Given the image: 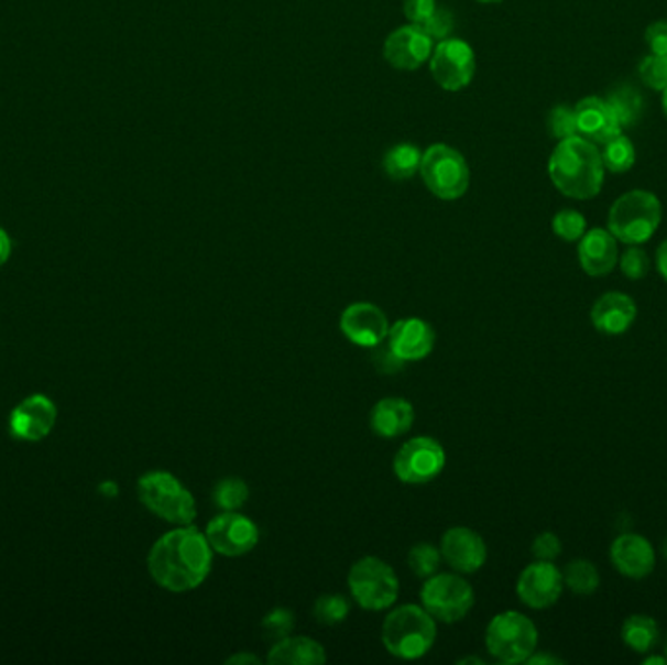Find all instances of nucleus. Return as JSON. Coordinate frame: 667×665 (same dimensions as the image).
Wrapping results in <instances>:
<instances>
[{
  "label": "nucleus",
  "instance_id": "9",
  "mask_svg": "<svg viewBox=\"0 0 667 665\" xmlns=\"http://www.w3.org/2000/svg\"><path fill=\"white\" fill-rule=\"evenodd\" d=\"M422 607L436 621L453 624L462 621L474 607V589L462 578L461 574H434L424 581L419 591Z\"/></svg>",
  "mask_w": 667,
  "mask_h": 665
},
{
  "label": "nucleus",
  "instance_id": "20",
  "mask_svg": "<svg viewBox=\"0 0 667 665\" xmlns=\"http://www.w3.org/2000/svg\"><path fill=\"white\" fill-rule=\"evenodd\" d=\"M611 563L631 580H644L656 568V553L650 541L636 533L619 535L611 545Z\"/></svg>",
  "mask_w": 667,
  "mask_h": 665
},
{
  "label": "nucleus",
  "instance_id": "4",
  "mask_svg": "<svg viewBox=\"0 0 667 665\" xmlns=\"http://www.w3.org/2000/svg\"><path fill=\"white\" fill-rule=\"evenodd\" d=\"M661 201L646 189H631L611 205L608 229L623 244H644L658 231Z\"/></svg>",
  "mask_w": 667,
  "mask_h": 665
},
{
  "label": "nucleus",
  "instance_id": "23",
  "mask_svg": "<svg viewBox=\"0 0 667 665\" xmlns=\"http://www.w3.org/2000/svg\"><path fill=\"white\" fill-rule=\"evenodd\" d=\"M414 418H416V412L411 402L401 396H386L376 402L371 410L369 424H371L373 434L383 439H394L411 429Z\"/></svg>",
  "mask_w": 667,
  "mask_h": 665
},
{
  "label": "nucleus",
  "instance_id": "51",
  "mask_svg": "<svg viewBox=\"0 0 667 665\" xmlns=\"http://www.w3.org/2000/svg\"><path fill=\"white\" fill-rule=\"evenodd\" d=\"M664 556L667 558V537L666 541H664Z\"/></svg>",
  "mask_w": 667,
  "mask_h": 665
},
{
  "label": "nucleus",
  "instance_id": "5",
  "mask_svg": "<svg viewBox=\"0 0 667 665\" xmlns=\"http://www.w3.org/2000/svg\"><path fill=\"white\" fill-rule=\"evenodd\" d=\"M138 492L149 512L172 525H192L196 521L194 495L166 470H153L139 478Z\"/></svg>",
  "mask_w": 667,
  "mask_h": 665
},
{
  "label": "nucleus",
  "instance_id": "13",
  "mask_svg": "<svg viewBox=\"0 0 667 665\" xmlns=\"http://www.w3.org/2000/svg\"><path fill=\"white\" fill-rule=\"evenodd\" d=\"M517 598L522 603L531 609H548L555 606L556 601L565 591V580L562 571L556 568L555 563H545V560H535L523 568L517 584H515Z\"/></svg>",
  "mask_w": 667,
  "mask_h": 665
},
{
  "label": "nucleus",
  "instance_id": "16",
  "mask_svg": "<svg viewBox=\"0 0 667 665\" xmlns=\"http://www.w3.org/2000/svg\"><path fill=\"white\" fill-rule=\"evenodd\" d=\"M445 563L459 574H474L486 564L484 538L469 527H451L444 533L439 545Z\"/></svg>",
  "mask_w": 667,
  "mask_h": 665
},
{
  "label": "nucleus",
  "instance_id": "42",
  "mask_svg": "<svg viewBox=\"0 0 667 665\" xmlns=\"http://www.w3.org/2000/svg\"><path fill=\"white\" fill-rule=\"evenodd\" d=\"M646 43L652 53L667 55V20H658L646 30Z\"/></svg>",
  "mask_w": 667,
  "mask_h": 665
},
{
  "label": "nucleus",
  "instance_id": "25",
  "mask_svg": "<svg viewBox=\"0 0 667 665\" xmlns=\"http://www.w3.org/2000/svg\"><path fill=\"white\" fill-rule=\"evenodd\" d=\"M621 639L636 654H648L658 644V623L648 614H631L621 626Z\"/></svg>",
  "mask_w": 667,
  "mask_h": 665
},
{
  "label": "nucleus",
  "instance_id": "3",
  "mask_svg": "<svg viewBox=\"0 0 667 665\" xmlns=\"http://www.w3.org/2000/svg\"><path fill=\"white\" fill-rule=\"evenodd\" d=\"M436 619L424 607H396L386 617L381 640L391 656L398 659H419L436 644Z\"/></svg>",
  "mask_w": 667,
  "mask_h": 665
},
{
  "label": "nucleus",
  "instance_id": "35",
  "mask_svg": "<svg viewBox=\"0 0 667 665\" xmlns=\"http://www.w3.org/2000/svg\"><path fill=\"white\" fill-rule=\"evenodd\" d=\"M260 629H262L265 640L280 642V640L292 636L293 629H295V614L289 609L277 607L272 613L265 614Z\"/></svg>",
  "mask_w": 667,
  "mask_h": 665
},
{
  "label": "nucleus",
  "instance_id": "28",
  "mask_svg": "<svg viewBox=\"0 0 667 665\" xmlns=\"http://www.w3.org/2000/svg\"><path fill=\"white\" fill-rule=\"evenodd\" d=\"M601 159L605 164V171L613 172V174H625L636 163V149L628 137L619 133L605 145H601Z\"/></svg>",
  "mask_w": 667,
  "mask_h": 665
},
{
  "label": "nucleus",
  "instance_id": "12",
  "mask_svg": "<svg viewBox=\"0 0 667 665\" xmlns=\"http://www.w3.org/2000/svg\"><path fill=\"white\" fill-rule=\"evenodd\" d=\"M206 537L214 553L229 558L249 555L260 541L256 523L239 512H221L207 523Z\"/></svg>",
  "mask_w": 667,
  "mask_h": 665
},
{
  "label": "nucleus",
  "instance_id": "2",
  "mask_svg": "<svg viewBox=\"0 0 667 665\" xmlns=\"http://www.w3.org/2000/svg\"><path fill=\"white\" fill-rule=\"evenodd\" d=\"M548 176L562 196L580 201L598 196L605 179L599 146L580 135L558 141L548 159Z\"/></svg>",
  "mask_w": 667,
  "mask_h": 665
},
{
  "label": "nucleus",
  "instance_id": "43",
  "mask_svg": "<svg viewBox=\"0 0 667 665\" xmlns=\"http://www.w3.org/2000/svg\"><path fill=\"white\" fill-rule=\"evenodd\" d=\"M525 664H531V665H540V664L558 665V664H565V659H562V657L553 656V654H543V652H537V650H535V652H533V654H531L529 659H527V662H525Z\"/></svg>",
  "mask_w": 667,
  "mask_h": 665
},
{
  "label": "nucleus",
  "instance_id": "41",
  "mask_svg": "<svg viewBox=\"0 0 667 665\" xmlns=\"http://www.w3.org/2000/svg\"><path fill=\"white\" fill-rule=\"evenodd\" d=\"M436 9V0H404V17L416 26H422Z\"/></svg>",
  "mask_w": 667,
  "mask_h": 665
},
{
  "label": "nucleus",
  "instance_id": "38",
  "mask_svg": "<svg viewBox=\"0 0 667 665\" xmlns=\"http://www.w3.org/2000/svg\"><path fill=\"white\" fill-rule=\"evenodd\" d=\"M419 28L434 40V43L449 40L455 30L453 12L437 7L436 12H434V14H431V17H429Z\"/></svg>",
  "mask_w": 667,
  "mask_h": 665
},
{
  "label": "nucleus",
  "instance_id": "52",
  "mask_svg": "<svg viewBox=\"0 0 667 665\" xmlns=\"http://www.w3.org/2000/svg\"><path fill=\"white\" fill-rule=\"evenodd\" d=\"M666 657H667V639H666Z\"/></svg>",
  "mask_w": 667,
  "mask_h": 665
},
{
  "label": "nucleus",
  "instance_id": "50",
  "mask_svg": "<svg viewBox=\"0 0 667 665\" xmlns=\"http://www.w3.org/2000/svg\"><path fill=\"white\" fill-rule=\"evenodd\" d=\"M477 2H482V4H497V2H502V0H477Z\"/></svg>",
  "mask_w": 667,
  "mask_h": 665
},
{
  "label": "nucleus",
  "instance_id": "36",
  "mask_svg": "<svg viewBox=\"0 0 667 665\" xmlns=\"http://www.w3.org/2000/svg\"><path fill=\"white\" fill-rule=\"evenodd\" d=\"M638 75L648 88L664 92L667 88V55L652 53L648 57H644L638 65Z\"/></svg>",
  "mask_w": 667,
  "mask_h": 665
},
{
  "label": "nucleus",
  "instance_id": "17",
  "mask_svg": "<svg viewBox=\"0 0 667 665\" xmlns=\"http://www.w3.org/2000/svg\"><path fill=\"white\" fill-rule=\"evenodd\" d=\"M57 419V408L47 396L34 394L20 402L10 414V435L20 441H40L50 435Z\"/></svg>",
  "mask_w": 667,
  "mask_h": 665
},
{
  "label": "nucleus",
  "instance_id": "33",
  "mask_svg": "<svg viewBox=\"0 0 667 665\" xmlns=\"http://www.w3.org/2000/svg\"><path fill=\"white\" fill-rule=\"evenodd\" d=\"M586 231H588V221L576 209H562L553 217V232L560 240L580 242Z\"/></svg>",
  "mask_w": 667,
  "mask_h": 665
},
{
  "label": "nucleus",
  "instance_id": "45",
  "mask_svg": "<svg viewBox=\"0 0 667 665\" xmlns=\"http://www.w3.org/2000/svg\"><path fill=\"white\" fill-rule=\"evenodd\" d=\"M10 254H12V240H10L9 232L0 229V265L7 264Z\"/></svg>",
  "mask_w": 667,
  "mask_h": 665
},
{
  "label": "nucleus",
  "instance_id": "30",
  "mask_svg": "<svg viewBox=\"0 0 667 665\" xmlns=\"http://www.w3.org/2000/svg\"><path fill=\"white\" fill-rule=\"evenodd\" d=\"M608 102L615 110L616 118L621 121V128L634 126L641 118L642 110H644V100H642L641 92H636L631 86L619 88L616 92L611 95V98H608Z\"/></svg>",
  "mask_w": 667,
  "mask_h": 665
},
{
  "label": "nucleus",
  "instance_id": "46",
  "mask_svg": "<svg viewBox=\"0 0 667 665\" xmlns=\"http://www.w3.org/2000/svg\"><path fill=\"white\" fill-rule=\"evenodd\" d=\"M227 664H260V657L256 654H250V652H242V654H234V656L229 657L227 659Z\"/></svg>",
  "mask_w": 667,
  "mask_h": 665
},
{
  "label": "nucleus",
  "instance_id": "31",
  "mask_svg": "<svg viewBox=\"0 0 667 665\" xmlns=\"http://www.w3.org/2000/svg\"><path fill=\"white\" fill-rule=\"evenodd\" d=\"M441 563H444L441 550L429 543H418V545L412 546L411 553H408L411 570L424 580H428L429 576L437 574Z\"/></svg>",
  "mask_w": 667,
  "mask_h": 665
},
{
  "label": "nucleus",
  "instance_id": "8",
  "mask_svg": "<svg viewBox=\"0 0 667 665\" xmlns=\"http://www.w3.org/2000/svg\"><path fill=\"white\" fill-rule=\"evenodd\" d=\"M348 586L353 601L373 613L393 607L401 591V581L393 566L376 556H363L351 566Z\"/></svg>",
  "mask_w": 667,
  "mask_h": 665
},
{
  "label": "nucleus",
  "instance_id": "22",
  "mask_svg": "<svg viewBox=\"0 0 667 665\" xmlns=\"http://www.w3.org/2000/svg\"><path fill=\"white\" fill-rule=\"evenodd\" d=\"M619 240L609 229L586 231L578 244V260L583 272L591 277H603L615 270L619 264Z\"/></svg>",
  "mask_w": 667,
  "mask_h": 665
},
{
  "label": "nucleus",
  "instance_id": "44",
  "mask_svg": "<svg viewBox=\"0 0 667 665\" xmlns=\"http://www.w3.org/2000/svg\"><path fill=\"white\" fill-rule=\"evenodd\" d=\"M656 270L661 275V280L667 283V240H664L656 250Z\"/></svg>",
  "mask_w": 667,
  "mask_h": 665
},
{
  "label": "nucleus",
  "instance_id": "10",
  "mask_svg": "<svg viewBox=\"0 0 667 665\" xmlns=\"http://www.w3.org/2000/svg\"><path fill=\"white\" fill-rule=\"evenodd\" d=\"M447 453L436 437L418 435L412 437L394 455V477L404 484L419 487L436 480L445 469Z\"/></svg>",
  "mask_w": 667,
  "mask_h": 665
},
{
  "label": "nucleus",
  "instance_id": "29",
  "mask_svg": "<svg viewBox=\"0 0 667 665\" xmlns=\"http://www.w3.org/2000/svg\"><path fill=\"white\" fill-rule=\"evenodd\" d=\"M249 484L239 477L221 478L214 488V502L221 512H237L249 502Z\"/></svg>",
  "mask_w": 667,
  "mask_h": 665
},
{
  "label": "nucleus",
  "instance_id": "26",
  "mask_svg": "<svg viewBox=\"0 0 667 665\" xmlns=\"http://www.w3.org/2000/svg\"><path fill=\"white\" fill-rule=\"evenodd\" d=\"M422 151L412 143H398L391 146L383 159V168L389 178L394 182H406L419 174L422 164Z\"/></svg>",
  "mask_w": 667,
  "mask_h": 665
},
{
  "label": "nucleus",
  "instance_id": "32",
  "mask_svg": "<svg viewBox=\"0 0 667 665\" xmlns=\"http://www.w3.org/2000/svg\"><path fill=\"white\" fill-rule=\"evenodd\" d=\"M313 614H315L317 623L326 624V626L343 623L350 614V601L340 593H328L315 601Z\"/></svg>",
  "mask_w": 667,
  "mask_h": 665
},
{
  "label": "nucleus",
  "instance_id": "24",
  "mask_svg": "<svg viewBox=\"0 0 667 665\" xmlns=\"http://www.w3.org/2000/svg\"><path fill=\"white\" fill-rule=\"evenodd\" d=\"M267 664L322 665L326 664V650L320 642L308 636H287L274 642L265 657Z\"/></svg>",
  "mask_w": 667,
  "mask_h": 665
},
{
  "label": "nucleus",
  "instance_id": "6",
  "mask_svg": "<svg viewBox=\"0 0 667 665\" xmlns=\"http://www.w3.org/2000/svg\"><path fill=\"white\" fill-rule=\"evenodd\" d=\"M484 644L502 664H525L537 650L539 631L527 614L504 611L488 623Z\"/></svg>",
  "mask_w": 667,
  "mask_h": 665
},
{
  "label": "nucleus",
  "instance_id": "40",
  "mask_svg": "<svg viewBox=\"0 0 667 665\" xmlns=\"http://www.w3.org/2000/svg\"><path fill=\"white\" fill-rule=\"evenodd\" d=\"M373 366H375L376 371L379 373H383V375H394V373H401L404 369L403 359L398 358L393 350H391V346L386 344V340L383 344H379L373 348Z\"/></svg>",
  "mask_w": 667,
  "mask_h": 665
},
{
  "label": "nucleus",
  "instance_id": "11",
  "mask_svg": "<svg viewBox=\"0 0 667 665\" xmlns=\"http://www.w3.org/2000/svg\"><path fill=\"white\" fill-rule=\"evenodd\" d=\"M428 63L436 85L447 92H461L477 75L474 50L459 37L436 43Z\"/></svg>",
  "mask_w": 667,
  "mask_h": 665
},
{
  "label": "nucleus",
  "instance_id": "18",
  "mask_svg": "<svg viewBox=\"0 0 667 665\" xmlns=\"http://www.w3.org/2000/svg\"><path fill=\"white\" fill-rule=\"evenodd\" d=\"M386 344L403 361H419L428 358L436 346V332L428 320L418 316H408L396 320L389 328Z\"/></svg>",
  "mask_w": 667,
  "mask_h": 665
},
{
  "label": "nucleus",
  "instance_id": "47",
  "mask_svg": "<svg viewBox=\"0 0 667 665\" xmlns=\"http://www.w3.org/2000/svg\"><path fill=\"white\" fill-rule=\"evenodd\" d=\"M652 664H658V665H666L667 664V657H658V656H650V657H646V659H644V665H652Z\"/></svg>",
  "mask_w": 667,
  "mask_h": 665
},
{
  "label": "nucleus",
  "instance_id": "49",
  "mask_svg": "<svg viewBox=\"0 0 667 665\" xmlns=\"http://www.w3.org/2000/svg\"><path fill=\"white\" fill-rule=\"evenodd\" d=\"M661 108H664V113H666V118H667V88L666 90H664V92H661Z\"/></svg>",
  "mask_w": 667,
  "mask_h": 665
},
{
  "label": "nucleus",
  "instance_id": "21",
  "mask_svg": "<svg viewBox=\"0 0 667 665\" xmlns=\"http://www.w3.org/2000/svg\"><path fill=\"white\" fill-rule=\"evenodd\" d=\"M591 325L605 336H621L628 332L636 323L638 307L631 295L621 291H609L601 295L591 307Z\"/></svg>",
  "mask_w": 667,
  "mask_h": 665
},
{
  "label": "nucleus",
  "instance_id": "7",
  "mask_svg": "<svg viewBox=\"0 0 667 665\" xmlns=\"http://www.w3.org/2000/svg\"><path fill=\"white\" fill-rule=\"evenodd\" d=\"M419 176L426 188L444 201L461 199L471 186V168L457 149L436 143L422 154Z\"/></svg>",
  "mask_w": 667,
  "mask_h": 665
},
{
  "label": "nucleus",
  "instance_id": "15",
  "mask_svg": "<svg viewBox=\"0 0 667 665\" xmlns=\"http://www.w3.org/2000/svg\"><path fill=\"white\" fill-rule=\"evenodd\" d=\"M389 318L381 307H376L368 301L360 303H351L343 308L340 316V330L343 336L360 346V348H375L379 344H383L389 336Z\"/></svg>",
  "mask_w": 667,
  "mask_h": 665
},
{
  "label": "nucleus",
  "instance_id": "39",
  "mask_svg": "<svg viewBox=\"0 0 667 665\" xmlns=\"http://www.w3.org/2000/svg\"><path fill=\"white\" fill-rule=\"evenodd\" d=\"M531 553L535 556V560H545V563H555L556 558L562 553V543L560 537L555 535L553 531L540 533L531 545Z\"/></svg>",
  "mask_w": 667,
  "mask_h": 665
},
{
  "label": "nucleus",
  "instance_id": "19",
  "mask_svg": "<svg viewBox=\"0 0 667 665\" xmlns=\"http://www.w3.org/2000/svg\"><path fill=\"white\" fill-rule=\"evenodd\" d=\"M573 110H576L578 135L598 146L605 145L613 137L623 133L621 121L605 98L588 96L576 103Z\"/></svg>",
  "mask_w": 667,
  "mask_h": 665
},
{
  "label": "nucleus",
  "instance_id": "1",
  "mask_svg": "<svg viewBox=\"0 0 667 665\" xmlns=\"http://www.w3.org/2000/svg\"><path fill=\"white\" fill-rule=\"evenodd\" d=\"M146 566L161 588L172 593H186L209 578L214 548L206 533L194 525H178L154 543Z\"/></svg>",
  "mask_w": 667,
  "mask_h": 665
},
{
  "label": "nucleus",
  "instance_id": "37",
  "mask_svg": "<svg viewBox=\"0 0 667 665\" xmlns=\"http://www.w3.org/2000/svg\"><path fill=\"white\" fill-rule=\"evenodd\" d=\"M548 131L558 141H565V139L578 135L576 110L570 108V106H565V103L553 108L550 113H548Z\"/></svg>",
  "mask_w": 667,
  "mask_h": 665
},
{
  "label": "nucleus",
  "instance_id": "14",
  "mask_svg": "<svg viewBox=\"0 0 667 665\" xmlns=\"http://www.w3.org/2000/svg\"><path fill=\"white\" fill-rule=\"evenodd\" d=\"M436 43L416 24L398 28L389 34L383 55L391 67L398 70H418L428 63Z\"/></svg>",
  "mask_w": 667,
  "mask_h": 665
},
{
  "label": "nucleus",
  "instance_id": "48",
  "mask_svg": "<svg viewBox=\"0 0 667 665\" xmlns=\"http://www.w3.org/2000/svg\"><path fill=\"white\" fill-rule=\"evenodd\" d=\"M459 664H484L480 657H462L459 659Z\"/></svg>",
  "mask_w": 667,
  "mask_h": 665
},
{
  "label": "nucleus",
  "instance_id": "27",
  "mask_svg": "<svg viewBox=\"0 0 667 665\" xmlns=\"http://www.w3.org/2000/svg\"><path fill=\"white\" fill-rule=\"evenodd\" d=\"M562 580H565V588L570 589L576 596H591L598 591L599 584H601L598 566L586 558H576L566 564Z\"/></svg>",
  "mask_w": 667,
  "mask_h": 665
},
{
  "label": "nucleus",
  "instance_id": "34",
  "mask_svg": "<svg viewBox=\"0 0 667 665\" xmlns=\"http://www.w3.org/2000/svg\"><path fill=\"white\" fill-rule=\"evenodd\" d=\"M619 268L625 273L628 280L638 282L644 280L652 270V260L648 252L641 248V244H633L626 248L625 252L619 257Z\"/></svg>",
  "mask_w": 667,
  "mask_h": 665
}]
</instances>
